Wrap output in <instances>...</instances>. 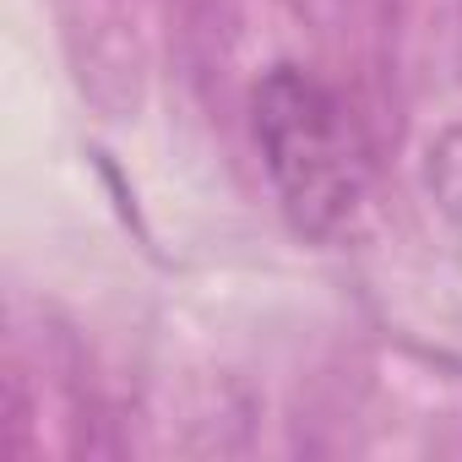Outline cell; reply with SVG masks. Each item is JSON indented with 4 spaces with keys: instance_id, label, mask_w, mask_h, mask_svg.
<instances>
[{
    "instance_id": "obj_1",
    "label": "cell",
    "mask_w": 462,
    "mask_h": 462,
    "mask_svg": "<svg viewBox=\"0 0 462 462\" xmlns=\"http://www.w3.org/2000/svg\"><path fill=\"white\" fill-rule=\"evenodd\" d=\"M251 115L267 174L294 228L310 240L343 235L370 185V152L337 93L300 66H273L256 82Z\"/></svg>"
}]
</instances>
